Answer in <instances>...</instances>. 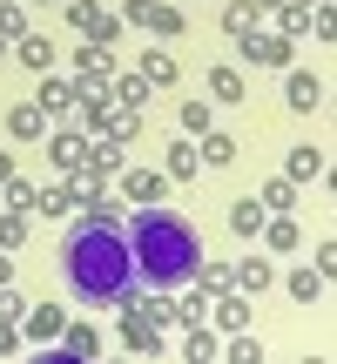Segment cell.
I'll return each mask as SVG.
<instances>
[{
  "label": "cell",
  "mask_w": 337,
  "mask_h": 364,
  "mask_svg": "<svg viewBox=\"0 0 337 364\" xmlns=\"http://www.w3.org/2000/svg\"><path fill=\"white\" fill-rule=\"evenodd\" d=\"M54 270H61V290L81 304V311H115L122 297L135 290V263H129V236L115 223L88 216L61 236L54 250Z\"/></svg>",
  "instance_id": "obj_1"
},
{
  "label": "cell",
  "mask_w": 337,
  "mask_h": 364,
  "mask_svg": "<svg viewBox=\"0 0 337 364\" xmlns=\"http://www.w3.org/2000/svg\"><path fill=\"white\" fill-rule=\"evenodd\" d=\"M129 263H135V284L149 290H182L196 270H203V236H196L189 216H176V209H156L142 203L129 216Z\"/></svg>",
  "instance_id": "obj_2"
}]
</instances>
